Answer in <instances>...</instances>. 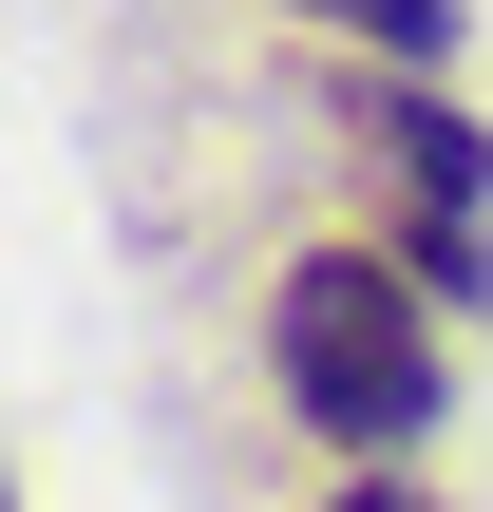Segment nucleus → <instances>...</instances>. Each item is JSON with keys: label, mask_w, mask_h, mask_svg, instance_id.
Instances as JSON below:
<instances>
[{"label": "nucleus", "mask_w": 493, "mask_h": 512, "mask_svg": "<svg viewBox=\"0 0 493 512\" xmlns=\"http://www.w3.org/2000/svg\"><path fill=\"white\" fill-rule=\"evenodd\" d=\"M266 399L342 456V475H399L437 418H456V342H437V285L380 247V228H323L266 266Z\"/></svg>", "instance_id": "nucleus-1"}, {"label": "nucleus", "mask_w": 493, "mask_h": 512, "mask_svg": "<svg viewBox=\"0 0 493 512\" xmlns=\"http://www.w3.org/2000/svg\"><path fill=\"white\" fill-rule=\"evenodd\" d=\"M342 152H361V228H380L437 304H493V133L418 57H342Z\"/></svg>", "instance_id": "nucleus-2"}, {"label": "nucleus", "mask_w": 493, "mask_h": 512, "mask_svg": "<svg viewBox=\"0 0 493 512\" xmlns=\"http://www.w3.org/2000/svg\"><path fill=\"white\" fill-rule=\"evenodd\" d=\"M285 19H323L342 57H418V76L456 57V0H285Z\"/></svg>", "instance_id": "nucleus-3"}, {"label": "nucleus", "mask_w": 493, "mask_h": 512, "mask_svg": "<svg viewBox=\"0 0 493 512\" xmlns=\"http://www.w3.org/2000/svg\"><path fill=\"white\" fill-rule=\"evenodd\" d=\"M323 512H437L418 475H323Z\"/></svg>", "instance_id": "nucleus-4"}]
</instances>
